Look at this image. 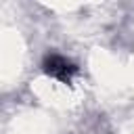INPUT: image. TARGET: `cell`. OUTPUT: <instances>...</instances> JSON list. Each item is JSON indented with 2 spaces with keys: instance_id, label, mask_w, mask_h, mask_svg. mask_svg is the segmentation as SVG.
Wrapping results in <instances>:
<instances>
[{
  "instance_id": "obj_1",
  "label": "cell",
  "mask_w": 134,
  "mask_h": 134,
  "mask_svg": "<svg viewBox=\"0 0 134 134\" xmlns=\"http://www.w3.org/2000/svg\"><path fill=\"white\" fill-rule=\"evenodd\" d=\"M46 71H48L52 77L69 80V77H71V73L75 71V67H73L67 59H63V57H50V59L46 61Z\"/></svg>"
}]
</instances>
